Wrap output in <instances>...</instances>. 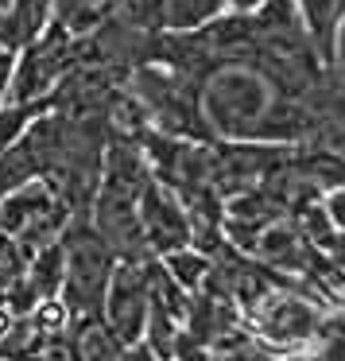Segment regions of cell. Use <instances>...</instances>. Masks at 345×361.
Returning <instances> with one entry per match:
<instances>
[{
    "label": "cell",
    "mask_w": 345,
    "mask_h": 361,
    "mask_svg": "<svg viewBox=\"0 0 345 361\" xmlns=\"http://www.w3.org/2000/svg\"><path fill=\"white\" fill-rule=\"evenodd\" d=\"M0 361H24V357H0Z\"/></svg>",
    "instance_id": "9"
},
{
    "label": "cell",
    "mask_w": 345,
    "mask_h": 361,
    "mask_svg": "<svg viewBox=\"0 0 345 361\" xmlns=\"http://www.w3.org/2000/svg\"><path fill=\"white\" fill-rule=\"evenodd\" d=\"M136 218H140V237L156 260H167L182 249H194V221H190L187 206L151 175L148 187L140 190L136 202Z\"/></svg>",
    "instance_id": "3"
},
{
    "label": "cell",
    "mask_w": 345,
    "mask_h": 361,
    "mask_svg": "<svg viewBox=\"0 0 345 361\" xmlns=\"http://www.w3.org/2000/svg\"><path fill=\"white\" fill-rule=\"evenodd\" d=\"M55 20V0H8L0 12V47L24 51Z\"/></svg>",
    "instance_id": "5"
},
{
    "label": "cell",
    "mask_w": 345,
    "mask_h": 361,
    "mask_svg": "<svg viewBox=\"0 0 345 361\" xmlns=\"http://www.w3.org/2000/svg\"><path fill=\"white\" fill-rule=\"evenodd\" d=\"M117 257L101 241L89 218H78L58 237V307L66 311V322L101 319L105 291H109Z\"/></svg>",
    "instance_id": "1"
},
{
    "label": "cell",
    "mask_w": 345,
    "mask_h": 361,
    "mask_svg": "<svg viewBox=\"0 0 345 361\" xmlns=\"http://www.w3.org/2000/svg\"><path fill=\"white\" fill-rule=\"evenodd\" d=\"M151 264L156 260H117L109 291H105L101 322L113 330L120 345L144 342L148 330V303H151Z\"/></svg>",
    "instance_id": "2"
},
{
    "label": "cell",
    "mask_w": 345,
    "mask_h": 361,
    "mask_svg": "<svg viewBox=\"0 0 345 361\" xmlns=\"http://www.w3.org/2000/svg\"><path fill=\"white\" fill-rule=\"evenodd\" d=\"M256 4H264V0H225L229 12H252Z\"/></svg>",
    "instance_id": "8"
},
{
    "label": "cell",
    "mask_w": 345,
    "mask_h": 361,
    "mask_svg": "<svg viewBox=\"0 0 345 361\" xmlns=\"http://www.w3.org/2000/svg\"><path fill=\"white\" fill-rule=\"evenodd\" d=\"M12 66H16V51L0 47V109L8 105V94H12Z\"/></svg>",
    "instance_id": "6"
},
{
    "label": "cell",
    "mask_w": 345,
    "mask_h": 361,
    "mask_svg": "<svg viewBox=\"0 0 345 361\" xmlns=\"http://www.w3.org/2000/svg\"><path fill=\"white\" fill-rule=\"evenodd\" d=\"M299 12L306 39L326 71H341V32H345V0H291Z\"/></svg>",
    "instance_id": "4"
},
{
    "label": "cell",
    "mask_w": 345,
    "mask_h": 361,
    "mask_svg": "<svg viewBox=\"0 0 345 361\" xmlns=\"http://www.w3.org/2000/svg\"><path fill=\"white\" fill-rule=\"evenodd\" d=\"M117 361H163V357H159L148 342H132V345H125V350H120Z\"/></svg>",
    "instance_id": "7"
}]
</instances>
